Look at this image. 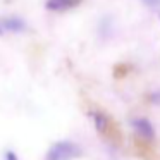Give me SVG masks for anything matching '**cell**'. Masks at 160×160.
<instances>
[{
  "label": "cell",
  "instance_id": "cell-5",
  "mask_svg": "<svg viewBox=\"0 0 160 160\" xmlns=\"http://www.w3.org/2000/svg\"><path fill=\"white\" fill-rule=\"evenodd\" d=\"M93 121H95V126H97L98 131L105 132L108 128V119L105 114H102V112H93Z\"/></svg>",
  "mask_w": 160,
  "mask_h": 160
},
{
  "label": "cell",
  "instance_id": "cell-2",
  "mask_svg": "<svg viewBox=\"0 0 160 160\" xmlns=\"http://www.w3.org/2000/svg\"><path fill=\"white\" fill-rule=\"evenodd\" d=\"M132 128H134L136 134H139L145 139H153V136H155L153 126L148 119H134L132 121Z\"/></svg>",
  "mask_w": 160,
  "mask_h": 160
},
{
  "label": "cell",
  "instance_id": "cell-6",
  "mask_svg": "<svg viewBox=\"0 0 160 160\" xmlns=\"http://www.w3.org/2000/svg\"><path fill=\"white\" fill-rule=\"evenodd\" d=\"M145 5H148L150 9H157V7H160V0H141Z\"/></svg>",
  "mask_w": 160,
  "mask_h": 160
},
{
  "label": "cell",
  "instance_id": "cell-9",
  "mask_svg": "<svg viewBox=\"0 0 160 160\" xmlns=\"http://www.w3.org/2000/svg\"><path fill=\"white\" fill-rule=\"evenodd\" d=\"M2 33H4V29H2V26H0V35H2Z\"/></svg>",
  "mask_w": 160,
  "mask_h": 160
},
{
  "label": "cell",
  "instance_id": "cell-3",
  "mask_svg": "<svg viewBox=\"0 0 160 160\" xmlns=\"http://www.w3.org/2000/svg\"><path fill=\"white\" fill-rule=\"evenodd\" d=\"M0 26H2V29H7V31L21 33V31H24L26 22L21 18H5L4 21L0 22Z\"/></svg>",
  "mask_w": 160,
  "mask_h": 160
},
{
  "label": "cell",
  "instance_id": "cell-8",
  "mask_svg": "<svg viewBox=\"0 0 160 160\" xmlns=\"http://www.w3.org/2000/svg\"><path fill=\"white\" fill-rule=\"evenodd\" d=\"M152 100H153V103H160V91L152 95Z\"/></svg>",
  "mask_w": 160,
  "mask_h": 160
},
{
  "label": "cell",
  "instance_id": "cell-4",
  "mask_svg": "<svg viewBox=\"0 0 160 160\" xmlns=\"http://www.w3.org/2000/svg\"><path fill=\"white\" fill-rule=\"evenodd\" d=\"M81 0H47L48 11H67V9L78 5Z\"/></svg>",
  "mask_w": 160,
  "mask_h": 160
},
{
  "label": "cell",
  "instance_id": "cell-7",
  "mask_svg": "<svg viewBox=\"0 0 160 160\" xmlns=\"http://www.w3.org/2000/svg\"><path fill=\"white\" fill-rule=\"evenodd\" d=\"M5 160H19V158L12 150H9V152H5Z\"/></svg>",
  "mask_w": 160,
  "mask_h": 160
},
{
  "label": "cell",
  "instance_id": "cell-1",
  "mask_svg": "<svg viewBox=\"0 0 160 160\" xmlns=\"http://www.w3.org/2000/svg\"><path fill=\"white\" fill-rule=\"evenodd\" d=\"M81 155V148L72 141L53 143L47 152L45 160H74Z\"/></svg>",
  "mask_w": 160,
  "mask_h": 160
}]
</instances>
